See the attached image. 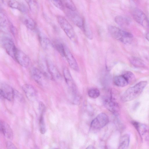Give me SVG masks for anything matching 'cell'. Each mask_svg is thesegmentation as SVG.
Returning <instances> with one entry per match:
<instances>
[{
    "label": "cell",
    "mask_w": 149,
    "mask_h": 149,
    "mask_svg": "<svg viewBox=\"0 0 149 149\" xmlns=\"http://www.w3.org/2000/svg\"><path fill=\"white\" fill-rule=\"evenodd\" d=\"M108 30L113 38L124 44H129L132 40L133 35L130 32L112 26H109Z\"/></svg>",
    "instance_id": "cell-1"
},
{
    "label": "cell",
    "mask_w": 149,
    "mask_h": 149,
    "mask_svg": "<svg viewBox=\"0 0 149 149\" xmlns=\"http://www.w3.org/2000/svg\"><path fill=\"white\" fill-rule=\"evenodd\" d=\"M147 84V81H141L129 88L123 95L122 100L124 102H128L135 99L141 93Z\"/></svg>",
    "instance_id": "cell-2"
},
{
    "label": "cell",
    "mask_w": 149,
    "mask_h": 149,
    "mask_svg": "<svg viewBox=\"0 0 149 149\" xmlns=\"http://www.w3.org/2000/svg\"><path fill=\"white\" fill-rule=\"evenodd\" d=\"M57 20L61 27L68 37L71 40L74 41L76 36L72 25L68 20L61 16H58Z\"/></svg>",
    "instance_id": "cell-3"
},
{
    "label": "cell",
    "mask_w": 149,
    "mask_h": 149,
    "mask_svg": "<svg viewBox=\"0 0 149 149\" xmlns=\"http://www.w3.org/2000/svg\"><path fill=\"white\" fill-rule=\"evenodd\" d=\"M132 13L133 18L136 22L144 27H149V21L142 10L137 8H134L132 10Z\"/></svg>",
    "instance_id": "cell-4"
},
{
    "label": "cell",
    "mask_w": 149,
    "mask_h": 149,
    "mask_svg": "<svg viewBox=\"0 0 149 149\" xmlns=\"http://www.w3.org/2000/svg\"><path fill=\"white\" fill-rule=\"evenodd\" d=\"M109 122V118L108 116L105 113H101L92 121L91 126L93 129H99L104 127Z\"/></svg>",
    "instance_id": "cell-5"
},
{
    "label": "cell",
    "mask_w": 149,
    "mask_h": 149,
    "mask_svg": "<svg viewBox=\"0 0 149 149\" xmlns=\"http://www.w3.org/2000/svg\"><path fill=\"white\" fill-rule=\"evenodd\" d=\"M1 42L7 53L14 58L17 49L12 40L8 37H5L2 38Z\"/></svg>",
    "instance_id": "cell-6"
},
{
    "label": "cell",
    "mask_w": 149,
    "mask_h": 149,
    "mask_svg": "<svg viewBox=\"0 0 149 149\" xmlns=\"http://www.w3.org/2000/svg\"><path fill=\"white\" fill-rule=\"evenodd\" d=\"M0 95L2 97L11 101L14 98V90L9 85L2 83L0 86Z\"/></svg>",
    "instance_id": "cell-7"
},
{
    "label": "cell",
    "mask_w": 149,
    "mask_h": 149,
    "mask_svg": "<svg viewBox=\"0 0 149 149\" xmlns=\"http://www.w3.org/2000/svg\"><path fill=\"white\" fill-rule=\"evenodd\" d=\"M103 103L106 108L113 114L115 115L118 114L120 111L119 105L112 98L108 97L105 98Z\"/></svg>",
    "instance_id": "cell-8"
},
{
    "label": "cell",
    "mask_w": 149,
    "mask_h": 149,
    "mask_svg": "<svg viewBox=\"0 0 149 149\" xmlns=\"http://www.w3.org/2000/svg\"><path fill=\"white\" fill-rule=\"evenodd\" d=\"M14 58L23 67H26L29 65L30 60L28 57L23 52L17 49Z\"/></svg>",
    "instance_id": "cell-9"
},
{
    "label": "cell",
    "mask_w": 149,
    "mask_h": 149,
    "mask_svg": "<svg viewBox=\"0 0 149 149\" xmlns=\"http://www.w3.org/2000/svg\"><path fill=\"white\" fill-rule=\"evenodd\" d=\"M65 56L70 67L76 71H79L77 63L74 57L68 48L65 46Z\"/></svg>",
    "instance_id": "cell-10"
},
{
    "label": "cell",
    "mask_w": 149,
    "mask_h": 149,
    "mask_svg": "<svg viewBox=\"0 0 149 149\" xmlns=\"http://www.w3.org/2000/svg\"><path fill=\"white\" fill-rule=\"evenodd\" d=\"M67 14L72 22L82 30L84 21L81 17L74 11L69 10Z\"/></svg>",
    "instance_id": "cell-11"
},
{
    "label": "cell",
    "mask_w": 149,
    "mask_h": 149,
    "mask_svg": "<svg viewBox=\"0 0 149 149\" xmlns=\"http://www.w3.org/2000/svg\"><path fill=\"white\" fill-rule=\"evenodd\" d=\"M22 89L27 98L30 101L35 100L37 98V91L31 85L25 84L22 87Z\"/></svg>",
    "instance_id": "cell-12"
},
{
    "label": "cell",
    "mask_w": 149,
    "mask_h": 149,
    "mask_svg": "<svg viewBox=\"0 0 149 149\" xmlns=\"http://www.w3.org/2000/svg\"><path fill=\"white\" fill-rule=\"evenodd\" d=\"M63 74L65 81L69 88L75 93H77V88L71 74L68 69L65 68L63 70Z\"/></svg>",
    "instance_id": "cell-13"
},
{
    "label": "cell",
    "mask_w": 149,
    "mask_h": 149,
    "mask_svg": "<svg viewBox=\"0 0 149 149\" xmlns=\"http://www.w3.org/2000/svg\"><path fill=\"white\" fill-rule=\"evenodd\" d=\"M1 132L6 138L11 139L13 137V132L10 125L6 122L1 120L0 123Z\"/></svg>",
    "instance_id": "cell-14"
},
{
    "label": "cell",
    "mask_w": 149,
    "mask_h": 149,
    "mask_svg": "<svg viewBox=\"0 0 149 149\" xmlns=\"http://www.w3.org/2000/svg\"><path fill=\"white\" fill-rule=\"evenodd\" d=\"M31 74L33 79L37 83L40 85L43 84L44 75L41 71L37 68H33L31 70Z\"/></svg>",
    "instance_id": "cell-15"
},
{
    "label": "cell",
    "mask_w": 149,
    "mask_h": 149,
    "mask_svg": "<svg viewBox=\"0 0 149 149\" xmlns=\"http://www.w3.org/2000/svg\"><path fill=\"white\" fill-rule=\"evenodd\" d=\"M47 64L49 72L51 77L56 80H59L61 78V75L58 70L51 61H48Z\"/></svg>",
    "instance_id": "cell-16"
},
{
    "label": "cell",
    "mask_w": 149,
    "mask_h": 149,
    "mask_svg": "<svg viewBox=\"0 0 149 149\" xmlns=\"http://www.w3.org/2000/svg\"><path fill=\"white\" fill-rule=\"evenodd\" d=\"M9 6L12 8L17 9L23 13L27 11V8L26 4L21 1H10L8 2Z\"/></svg>",
    "instance_id": "cell-17"
},
{
    "label": "cell",
    "mask_w": 149,
    "mask_h": 149,
    "mask_svg": "<svg viewBox=\"0 0 149 149\" xmlns=\"http://www.w3.org/2000/svg\"><path fill=\"white\" fill-rule=\"evenodd\" d=\"M133 124L142 137L149 136L148 130L146 126L136 122H134Z\"/></svg>",
    "instance_id": "cell-18"
},
{
    "label": "cell",
    "mask_w": 149,
    "mask_h": 149,
    "mask_svg": "<svg viewBox=\"0 0 149 149\" xmlns=\"http://www.w3.org/2000/svg\"><path fill=\"white\" fill-rule=\"evenodd\" d=\"M113 81L115 85L119 87H124L129 84L127 80L123 75L115 77Z\"/></svg>",
    "instance_id": "cell-19"
},
{
    "label": "cell",
    "mask_w": 149,
    "mask_h": 149,
    "mask_svg": "<svg viewBox=\"0 0 149 149\" xmlns=\"http://www.w3.org/2000/svg\"><path fill=\"white\" fill-rule=\"evenodd\" d=\"M130 137L129 135H123L120 139L118 149H126L129 145Z\"/></svg>",
    "instance_id": "cell-20"
},
{
    "label": "cell",
    "mask_w": 149,
    "mask_h": 149,
    "mask_svg": "<svg viewBox=\"0 0 149 149\" xmlns=\"http://www.w3.org/2000/svg\"><path fill=\"white\" fill-rule=\"evenodd\" d=\"M115 21L117 24L122 27H126L129 24V20L122 16H116L115 18Z\"/></svg>",
    "instance_id": "cell-21"
},
{
    "label": "cell",
    "mask_w": 149,
    "mask_h": 149,
    "mask_svg": "<svg viewBox=\"0 0 149 149\" xmlns=\"http://www.w3.org/2000/svg\"><path fill=\"white\" fill-rule=\"evenodd\" d=\"M22 21L25 26L29 29L32 30L35 27V23L30 17L25 16L22 19Z\"/></svg>",
    "instance_id": "cell-22"
},
{
    "label": "cell",
    "mask_w": 149,
    "mask_h": 149,
    "mask_svg": "<svg viewBox=\"0 0 149 149\" xmlns=\"http://www.w3.org/2000/svg\"><path fill=\"white\" fill-rule=\"evenodd\" d=\"M39 40L42 47L45 49H48L51 47V44L49 39L42 35H39Z\"/></svg>",
    "instance_id": "cell-23"
},
{
    "label": "cell",
    "mask_w": 149,
    "mask_h": 149,
    "mask_svg": "<svg viewBox=\"0 0 149 149\" xmlns=\"http://www.w3.org/2000/svg\"><path fill=\"white\" fill-rule=\"evenodd\" d=\"M82 30L87 38L90 40L93 39V33L89 26L85 21Z\"/></svg>",
    "instance_id": "cell-24"
},
{
    "label": "cell",
    "mask_w": 149,
    "mask_h": 149,
    "mask_svg": "<svg viewBox=\"0 0 149 149\" xmlns=\"http://www.w3.org/2000/svg\"><path fill=\"white\" fill-rule=\"evenodd\" d=\"M8 21L4 15L1 13L0 14V26L1 27L3 30L7 31L8 29Z\"/></svg>",
    "instance_id": "cell-25"
},
{
    "label": "cell",
    "mask_w": 149,
    "mask_h": 149,
    "mask_svg": "<svg viewBox=\"0 0 149 149\" xmlns=\"http://www.w3.org/2000/svg\"><path fill=\"white\" fill-rule=\"evenodd\" d=\"M88 93L89 97L93 99L97 98L100 95L99 90L96 88H93L90 89L88 91Z\"/></svg>",
    "instance_id": "cell-26"
},
{
    "label": "cell",
    "mask_w": 149,
    "mask_h": 149,
    "mask_svg": "<svg viewBox=\"0 0 149 149\" xmlns=\"http://www.w3.org/2000/svg\"><path fill=\"white\" fill-rule=\"evenodd\" d=\"M130 61L134 65L137 67H143L144 64L141 60L135 57H132L130 58Z\"/></svg>",
    "instance_id": "cell-27"
},
{
    "label": "cell",
    "mask_w": 149,
    "mask_h": 149,
    "mask_svg": "<svg viewBox=\"0 0 149 149\" xmlns=\"http://www.w3.org/2000/svg\"><path fill=\"white\" fill-rule=\"evenodd\" d=\"M43 115L40 114L39 121V129L40 132L42 134H44L46 131V126L45 123Z\"/></svg>",
    "instance_id": "cell-28"
},
{
    "label": "cell",
    "mask_w": 149,
    "mask_h": 149,
    "mask_svg": "<svg viewBox=\"0 0 149 149\" xmlns=\"http://www.w3.org/2000/svg\"><path fill=\"white\" fill-rule=\"evenodd\" d=\"M123 75L127 79L129 84L133 83L135 81L134 75L131 72L126 71Z\"/></svg>",
    "instance_id": "cell-29"
},
{
    "label": "cell",
    "mask_w": 149,
    "mask_h": 149,
    "mask_svg": "<svg viewBox=\"0 0 149 149\" xmlns=\"http://www.w3.org/2000/svg\"><path fill=\"white\" fill-rule=\"evenodd\" d=\"M55 47L60 54L63 56H65V46L60 42H57L55 44Z\"/></svg>",
    "instance_id": "cell-30"
},
{
    "label": "cell",
    "mask_w": 149,
    "mask_h": 149,
    "mask_svg": "<svg viewBox=\"0 0 149 149\" xmlns=\"http://www.w3.org/2000/svg\"><path fill=\"white\" fill-rule=\"evenodd\" d=\"M64 4L65 7L69 10L72 11H75L76 8L73 2L71 0H65L64 1Z\"/></svg>",
    "instance_id": "cell-31"
},
{
    "label": "cell",
    "mask_w": 149,
    "mask_h": 149,
    "mask_svg": "<svg viewBox=\"0 0 149 149\" xmlns=\"http://www.w3.org/2000/svg\"><path fill=\"white\" fill-rule=\"evenodd\" d=\"M56 7L61 10L63 9L64 6L63 2L61 1L54 0L51 1Z\"/></svg>",
    "instance_id": "cell-32"
},
{
    "label": "cell",
    "mask_w": 149,
    "mask_h": 149,
    "mask_svg": "<svg viewBox=\"0 0 149 149\" xmlns=\"http://www.w3.org/2000/svg\"><path fill=\"white\" fill-rule=\"evenodd\" d=\"M6 145L7 149H18L13 143L9 141L7 142Z\"/></svg>",
    "instance_id": "cell-33"
},
{
    "label": "cell",
    "mask_w": 149,
    "mask_h": 149,
    "mask_svg": "<svg viewBox=\"0 0 149 149\" xmlns=\"http://www.w3.org/2000/svg\"><path fill=\"white\" fill-rule=\"evenodd\" d=\"M39 107L40 114H44L45 111V107L44 104L41 102L39 103Z\"/></svg>",
    "instance_id": "cell-34"
},
{
    "label": "cell",
    "mask_w": 149,
    "mask_h": 149,
    "mask_svg": "<svg viewBox=\"0 0 149 149\" xmlns=\"http://www.w3.org/2000/svg\"><path fill=\"white\" fill-rule=\"evenodd\" d=\"M14 97L18 100L21 101L23 100V96L21 94L15 90H14Z\"/></svg>",
    "instance_id": "cell-35"
},
{
    "label": "cell",
    "mask_w": 149,
    "mask_h": 149,
    "mask_svg": "<svg viewBox=\"0 0 149 149\" xmlns=\"http://www.w3.org/2000/svg\"><path fill=\"white\" fill-rule=\"evenodd\" d=\"M28 3L30 7L32 8L33 10V9L36 8V3L33 1H28Z\"/></svg>",
    "instance_id": "cell-36"
},
{
    "label": "cell",
    "mask_w": 149,
    "mask_h": 149,
    "mask_svg": "<svg viewBox=\"0 0 149 149\" xmlns=\"http://www.w3.org/2000/svg\"><path fill=\"white\" fill-rule=\"evenodd\" d=\"M145 37L146 39L149 42V32H148L146 33Z\"/></svg>",
    "instance_id": "cell-37"
},
{
    "label": "cell",
    "mask_w": 149,
    "mask_h": 149,
    "mask_svg": "<svg viewBox=\"0 0 149 149\" xmlns=\"http://www.w3.org/2000/svg\"><path fill=\"white\" fill-rule=\"evenodd\" d=\"M86 149H95L93 146L92 145H89L88 146Z\"/></svg>",
    "instance_id": "cell-38"
},
{
    "label": "cell",
    "mask_w": 149,
    "mask_h": 149,
    "mask_svg": "<svg viewBox=\"0 0 149 149\" xmlns=\"http://www.w3.org/2000/svg\"></svg>",
    "instance_id": "cell-39"
}]
</instances>
